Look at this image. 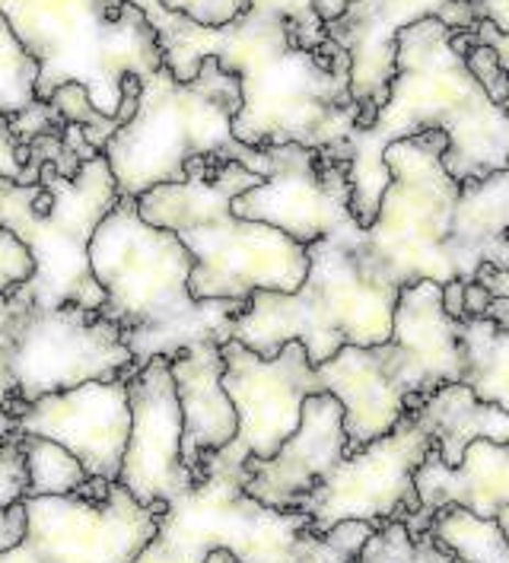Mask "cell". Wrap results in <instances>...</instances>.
Wrapping results in <instances>:
<instances>
[{
	"mask_svg": "<svg viewBox=\"0 0 509 563\" xmlns=\"http://www.w3.org/2000/svg\"><path fill=\"white\" fill-rule=\"evenodd\" d=\"M131 3L147 13L163 64L181 84L198 80L208 58L240 77L242 112L233 131L242 144L331 150L357 131L359 102L351 89V55L334 38L319 52H306L297 45L287 16L252 0L226 26L195 23L169 10L166 0Z\"/></svg>",
	"mask_w": 509,
	"mask_h": 563,
	"instance_id": "cell-1",
	"label": "cell"
},
{
	"mask_svg": "<svg viewBox=\"0 0 509 563\" xmlns=\"http://www.w3.org/2000/svg\"><path fill=\"white\" fill-rule=\"evenodd\" d=\"M452 35L443 20H420L398 32V77L376 124L322 150L329 159L351 163L354 217L363 227L376 223L391 185L386 150L423 131L450 134L443 163L462 185L509 169V109L475 80L465 55L452 48Z\"/></svg>",
	"mask_w": 509,
	"mask_h": 563,
	"instance_id": "cell-2",
	"label": "cell"
},
{
	"mask_svg": "<svg viewBox=\"0 0 509 563\" xmlns=\"http://www.w3.org/2000/svg\"><path fill=\"white\" fill-rule=\"evenodd\" d=\"M90 252L109 294L102 316L121 325L137 373L156 356L233 341V322L248 302L195 297V255L173 230L147 223L137 198H121L96 230Z\"/></svg>",
	"mask_w": 509,
	"mask_h": 563,
	"instance_id": "cell-3",
	"label": "cell"
},
{
	"mask_svg": "<svg viewBox=\"0 0 509 563\" xmlns=\"http://www.w3.org/2000/svg\"><path fill=\"white\" fill-rule=\"evenodd\" d=\"M265 176L236 159L198 156L185 181L159 185L137 198L141 217L173 230L195 255L191 294L198 299H248L258 290L297 294L309 277V245L277 227L242 220L236 198Z\"/></svg>",
	"mask_w": 509,
	"mask_h": 563,
	"instance_id": "cell-4",
	"label": "cell"
},
{
	"mask_svg": "<svg viewBox=\"0 0 509 563\" xmlns=\"http://www.w3.org/2000/svg\"><path fill=\"white\" fill-rule=\"evenodd\" d=\"M366 227L319 239L309 245V277L297 294L258 290L233 322V341L274 360L300 341L316 366L344 347H379L395 334L401 290L366 274L359 242Z\"/></svg>",
	"mask_w": 509,
	"mask_h": 563,
	"instance_id": "cell-5",
	"label": "cell"
},
{
	"mask_svg": "<svg viewBox=\"0 0 509 563\" xmlns=\"http://www.w3.org/2000/svg\"><path fill=\"white\" fill-rule=\"evenodd\" d=\"M468 360L458 341V319L443 306V284L405 287L395 309V334L379 347H344L319 376L344 405L351 449L389 437L408 417V398H430L450 383H465Z\"/></svg>",
	"mask_w": 509,
	"mask_h": 563,
	"instance_id": "cell-6",
	"label": "cell"
},
{
	"mask_svg": "<svg viewBox=\"0 0 509 563\" xmlns=\"http://www.w3.org/2000/svg\"><path fill=\"white\" fill-rule=\"evenodd\" d=\"M242 112V80L208 58L198 80L181 84L169 67L144 77L134 119L121 124L106 156L124 198H141L159 185L185 181L198 156H223L270 176L268 150L242 144L233 121Z\"/></svg>",
	"mask_w": 509,
	"mask_h": 563,
	"instance_id": "cell-7",
	"label": "cell"
},
{
	"mask_svg": "<svg viewBox=\"0 0 509 563\" xmlns=\"http://www.w3.org/2000/svg\"><path fill=\"white\" fill-rule=\"evenodd\" d=\"M0 13L42 60L45 102L67 84H84L92 106L119 119L124 80L166 67L147 13L131 0H0Z\"/></svg>",
	"mask_w": 509,
	"mask_h": 563,
	"instance_id": "cell-8",
	"label": "cell"
},
{
	"mask_svg": "<svg viewBox=\"0 0 509 563\" xmlns=\"http://www.w3.org/2000/svg\"><path fill=\"white\" fill-rule=\"evenodd\" d=\"M121 198L106 153L84 163L77 178H64L52 163L42 166L35 185L0 178V223L30 245L38 262L30 284L7 294L45 309H102L109 294L92 271L90 249L96 230Z\"/></svg>",
	"mask_w": 509,
	"mask_h": 563,
	"instance_id": "cell-9",
	"label": "cell"
},
{
	"mask_svg": "<svg viewBox=\"0 0 509 563\" xmlns=\"http://www.w3.org/2000/svg\"><path fill=\"white\" fill-rule=\"evenodd\" d=\"M450 153L446 131H423L386 150L391 169L389 191L366 236L359 242V262L369 277L398 290L420 280H455L450 239L462 181L443 163Z\"/></svg>",
	"mask_w": 509,
	"mask_h": 563,
	"instance_id": "cell-10",
	"label": "cell"
},
{
	"mask_svg": "<svg viewBox=\"0 0 509 563\" xmlns=\"http://www.w3.org/2000/svg\"><path fill=\"white\" fill-rule=\"evenodd\" d=\"M0 369L3 405L137 376L124 331L102 309H45L13 294L0 297Z\"/></svg>",
	"mask_w": 509,
	"mask_h": 563,
	"instance_id": "cell-11",
	"label": "cell"
},
{
	"mask_svg": "<svg viewBox=\"0 0 509 563\" xmlns=\"http://www.w3.org/2000/svg\"><path fill=\"white\" fill-rule=\"evenodd\" d=\"M223 356H226L223 386L240 411V433L226 449L210 452L204 459V472L208 477H233L245 484L248 481L245 462L274 459L284 443L300 430L306 398L325 391V383L300 341H290L274 360L248 351L240 341H226Z\"/></svg>",
	"mask_w": 509,
	"mask_h": 563,
	"instance_id": "cell-12",
	"label": "cell"
},
{
	"mask_svg": "<svg viewBox=\"0 0 509 563\" xmlns=\"http://www.w3.org/2000/svg\"><path fill=\"white\" fill-rule=\"evenodd\" d=\"M30 534L0 563H134L151 544L169 504H141L121 481L106 500L84 494L26 497Z\"/></svg>",
	"mask_w": 509,
	"mask_h": 563,
	"instance_id": "cell-13",
	"label": "cell"
},
{
	"mask_svg": "<svg viewBox=\"0 0 509 563\" xmlns=\"http://www.w3.org/2000/svg\"><path fill=\"white\" fill-rule=\"evenodd\" d=\"M436 440L418 417L408 415L389 437L351 452L306 500L302 512L309 529L329 534L344 519L383 526L405 512L423 509L418 494V468L427 462Z\"/></svg>",
	"mask_w": 509,
	"mask_h": 563,
	"instance_id": "cell-14",
	"label": "cell"
},
{
	"mask_svg": "<svg viewBox=\"0 0 509 563\" xmlns=\"http://www.w3.org/2000/svg\"><path fill=\"white\" fill-rule=\"evenodd\" d=\"M268 156L270 176L233 205L242 220L277 227L302 245L359 227L351 163L329 159L322 150L302 144L268 147Z\"/></svg>",
	"mask_w": 509,
	"mask_h": 563,
	"instance_id": "cell-15",
	"label": "cell"
},
{
	"mask_svg": "<svg viewBox=\"0 0 509 563\" xmlns=\"http://www.w3.org/2000/svg\"><path fill=\"white\" fill-rule=\"evenodd\" d=\"M131 391V443L121 465V484L141 504H176L201 477L185 465V415L173 376V360L156 356L134 379Z\"/></svg>",
	"mask_w": 509,
	"mask_h": 563,
	"instance_id": "cell-16",
	"label": "cell"
},
{
	"mask_svg": "<svg viewBox=\"0 0 509 563\" xmlns=\"http://www.w3.org/2000/svg\"><path fill=\"white\" fill-rule=\"evenodd\" d=\"M3 427L67 445L92 477L119 481L131 443V391L124 379L87 383L32 401L20 417L3 415Z\"/></svg>",
	"mask_w": 509,
	"mask_h": 563,
	"instance_id": "cell-17",
	"label": "cell"
},
{
	"mask_svg": "<svg viewBox=\"0 0 509 563\" xmlns=\"http://www.w3.org/2000/svg\"><path fill=\"white\" fill-rule=\"evenodd\" d=\"M420 20H443L455 32L478 30V13L462 0H354L329 35L351 55V89L357 102L386 106L398 77V32Z\"/></svg>",
	"mask_w": 509,
	"mask_h": 563,
	"instance_id": "cell-18",
	"label": "cell"
},
{
	"mask_svg": "<svg viewBox=\"0 0 509 563\" xmlns=\"http://www.w3.org/2000/svg\"><path fill=\"white\" fill-rule=\"evenodd\" d=\"M351 437L344 423V405L331 395H309L302 405L300 430L284 449L262 462H245V494L274 509H300L302 500L351 455Z\"/></svg>",
	"mask_w": 509,
	"mask_h": 563,
	"instance_id": "cell-19",
	"label": "cell"
},
{
	"mask_svg": "<svg viewBox=\"0 0 509 563\" xmlns=\"http://www.w3.org/2000/svg\"><path fill=\"white\" fill-rule=\"evenodd\" d=\"M169 360L185 415V465L201 481H208L204 459L210 452L226 449L240 433V411L223 386V344H195Z\"/></svg>",
	"mask_w": 509,
	"mask_h": 563,
	"instance_id": "cell-20",
	"label": "cell"
},
{
	"mask_svg": "<svg viewBox=\"0 0 509 563\" xmlns=\"http://www.w3.org/2000/svg\"><path fill=\"white\" fill-rule=\"evenodd\" d=\"M420 504L433 512L462 506L480 519H497L509 541V445L475 440L458 468L440 459V445L430 449L418 468Z\"/></svg>",
	"mask_w": 509,
	"mask_h": 563,
	"instance_id": "cell-21",
	"label": "cell"
},
{
	"mask_svg": "<svg viewBox=\"0 0 509 563\" xmlns=\"http://www.w3.org/2000/svg\"><path fill=\"white\" fill-rule=\"evenodd\" d=\"M450 258L462 280H475L484 265L509 271V169L462 185Z\"/></svg>",
	"mask_w": 509,
	"mask_h": 563,
	"instance_id": "cell-22",
	"label": "cell"
},
{
	"mask_svg": "<svg viewBox=\"0 0 509 563\" xmlns=\"http://www.w3.org/2000/svg\"><path fill=\"white\" fill-rule=\"evenodd\" d=\"M414 417L436 440L440 459L452 468L465 462V452L475 440L509 445V411L500 405L480 401L468 383H450L433 391Z\"/></svg>",
	"mask_w": 509,
	"mask_h": 563,
	"instance_id": "cell-23",
	"label": "cell"
},
{
	"mask_svg": "<svg viewBox=\"0 0 509 563\" xmlns=\"http://www.w3.org/2000/svg\"><path fill=\"white\" fill-rule=\"evenodd\" d=\"M458 341L465 347L468 373L465 383L475 388L480 401L500 405L509 411V331L494 319L458 322Z\"/></svg>",
	"mask_w": 509,
	"mask_h": 563,
	"instance_id": "cell-24",
	"label": "cell"
},
{
	"mask_svg": "<svg viewBox=\"0 0 509 563\" xmlns=\"http://www.w3.org/2000/svg\"><path fill=\"white\" fill-rule=\"evenodd\" d=\"M433 534L468 563H509V541L497 519H480L462 506H446L433 519Z\"/></svg>",
	"mask_w": 509,
	"mask_h": 563,
	"instance_id": "cell-25",
	"label": "cell"
},
{
	"mask_svg": "<svg viewBox=\"0 0 509 563\" xmlns=\"http://www.w3.org/2000/svg\"><path fill=\"white\" fill-rule=\"evenodd\" d=\"M20 445L30 462V497H67L90 484L87 465L67 445L35 433H20Z\"/></svg>",
	"mask_w": 509,
	"mask_h": 563,
	"instance_id": "cell-26",
	"label": "cell"
},
{
	"mask_svg": "<svg viewBox=\"0 0 509 563\" xmlns=\"http://www.w3.org/2000/svg\"><path fill=\"white\" fill-rule=\"evenodd\" d=\"M42 60L20 42L7 20H0V115H20L38 102Z\"/></svg>",
	"mask_w": 509,
	"mask_h": 563,
	"instance_id": "cell-27",
	"label": "cell"
},
{
	"mask_svg": "<svg viewBox=\"0 0 509 563\" xmlns=\"http://www.w3.org/2000/svg\"><path fill=\"white\" fill-rule=\"evenodd\" d=\"M359 563H455V554L436 541V534H414L405 519L383 522L357 558Z\"/></svg>",
	"mask_w": 509,
	"mask_h": 563,
	"instance_id": "cell-28",
	"label": "cell"
},
{
	"mask_svg": "<svg viewBox=\"0 0 509 563\" xmlns=\"http://www.w3.org/2000/svg\"><path fill=\"white\" fill-rule=\"evenodd\" d=\"M52 102L58 106L60 115L70 121V124H84L87 141H90L96 150H102V153L109 147V141L115 137V131L124 124L121 119L102 115V112L92 106L90 89L84 87V84H67V87H60L58 92L52 96Z\"/></svg>",
	"mask_w": 509,
	"mask_h": 563,
	"instance_id": "cell-29",
	"label": "cell"
},
{
	"mask_svg": "<svg viewBox=\"0 0 509 563\" xmlns=\"http://www.w3.org/2000/svg\"><path fill=\"white\" fill-rule=\"evenodd\" d=\"M30 462L20 445V433L3 427V449H0V506L23 504L30 497Z\"/></svg>",
	"mask_w": 509,
	"mask_h": 563,
	"instance_id": "cell-30",
	"label": "cell"
},
{
	"mask_svg": "<svg viewBox=\"0 0 509 563\" xmlns=\"http://www.w3.org/2000/svg\"><path fill=\"white\" fill-rule=\"evenodd\" d=\"M38 271L35 252L13 230H0V294L30 284Z\"/></svg>",
	"mask_w": 509,
	"mask_h": 563,
	"instance_id": "cell-31",
	"label": "cell"
},
{
	"mask_svg": "<svg viewBox=\"0 0 509 563\" xmlns=\"http://www.w3.org/2000/svg\"><path fill=\"white\" fill-rule=\"evenodd\" d=\"M465 60H468V70L475 74V80L487 89V96H490L497 106L509 109V70L504 67L500 55H497L490 45H475V48L465 55Z\"/></svg>",
	"mask_w": 509,
	"mask_h": 563,
	"instance_id": "cell-32",
	"label": "cell"
},
{
	"mask_svg": "<svg viewBox=\"0 0 509 563\" xmlns=\"http://www.w3.org/2000/svg\"><path fill=\"white\" fill-rule=\"evenodd\" d=\"M7 124H10V131L16 134V141L20 144H32L35 137H45V134H55V131H64L70 121L60 115V109L55 102H45V99H38V102H32L26 112H20V115H3Z\"/></svg>",
	"mask_w": 509,
	"mask_h": 563,
	"instance_id": "cell-33",
	"label": "cell"
},
{
	"mask_svg": "<svg viewBox=\"0 0 509 563\" xmlns=\"http://www.w3.org/2000/svg\"><path fill=\"white\" fill-rule=\"evenodd\" d=\"M166 7L204 26H226L248 10V0H166Z\"/></svg>",
	"mask_w": 509,
	"mask_h": 563,
	"instance_id": "cell-34",
	"label": "cell"
},
{
	"mask_svg": "<svg viewBox=\"0 0 509 563\" xmlns=\"http://www.w3.org/2000/svg\"><path fill=\"white\" fill-rule=\"evenodd\" d=\"M376 529H379V526L363 522V519H344V522H338L325 538H329L331 548L341 551L347 561H357L359 554H363V548L369 544V538L376 534Z\"/></svg>",
	"mask_w": 509,
	"mask_h": 563,
	"instance_id": "cell-35",
	"label": "cell"
},
{
	"mask_svg": "<svg viewBox=\"0 0 509 563\" xmlns=\"http://www.w3.org/2000/svg\"><path fill=\"white\" fill-rule=\"evenodd\" d=\"M30 534V509H26V500L23 504L7 506L0 512V554L20 548Z\"/></svg>",
	"mask_w": 509,
	"mask_h": 563,
	"instance_id": "cell-36",
	"label": "cell"
},
{
	"mask_svg": "<svg viewBox=\"0 0 509 563\" xmlns=\"http://www.w3.org/2000/svg\"><path fill=\"white\" fill-rule=\"evenodd\" d=\"M0 178L23 181V159H20V141L10 131L7 119L0 121Z\"/></svg>",
	"mask_w": 509,
	"mask_h": 563,
	"instance_id": "cell-37",
	"label": "cell"
},
{
	"mask_svg": "<svg viewBox=\"0 0 509 563\" xmlns=\"http://www.w3.org/2000/svg\"><path fill=\"white\" fill-rule=\"evenodd\" d=\"M472 35H475V42H478V45H490V48L500 55L504 67L509 70V32H500L497 26H494V23L480 20L478 30H472Z\"/></svg>",
	"mask_w": 509,
	"mask_h": 563,
	"instance_id": "cell-38",
	"label": "cell"
},
{
	"mask_svg": "<svg viewBox=\"0 0 509 563\" xmlns=\"http://www.w3.org/2000/svg\"><path fill=\"white\" fill-rule=\"evenodd\" d=\"M494 294L480 284V280H468L465 287V309H468V319H484L487 309L494 306Z\"/></svg>",
	"mask_w": 509,
	"mask_h": 563,
	"instance_id": "cell-39",
	"label": "cell"
},
{
	"mask_svg": "<svg viewBox=\"0 0 509 563\" xmlns=\"http://www.w3.org/2000/svg\"><path fill=\"white\" fill-rule=\"evenodd\" d=\"M478 20L494 23L500 32H509V0H472Z\"/></svg>",
	"mask_w": 509,
	"mask_h": 563,
	"instance_id": "cell-40",
	"label": "cell"
},
{
	"mask_svg": "<svg viewBox=\"0 0 509 563\" xmlns=\"http://www.w3.org/2000/svg\"><path fill=\"white\" fill-rule=\"evenodd\" d=\"M465 287H468V280H462V277L443 284V306H446V312H450L452 319H458V322L468 319V309H465Z\"/></svg>",
	"mask_w": 509,
	"mask_h": 563,
	"instance_id": "cell-41",
	"label": "cell"
},
{
	"mask_svg": "<svg viewBox=\"0 0 509 563\" xmlns=\"http://www.w3.org/2000/svg\"><path fill=\"white\" fill-rule=\"evenodd\" d=\"M487 319H494L497 325L507 328V331H509V297L494 299V306L487 309Z\"/></svg>",
	"mask_w": 509,
	"mask_h": 563,
	"instance_id": "cell-42",
	"label": "cell"
},
{
	"mask_svg": "<svg viewBox=\"0 0 509 563\" xmlns=\"http://www.w3.org/2000/svg\"><path fill=\"white\" fill-rule=\"evenodd\" d=\"M204 563H240V558H236L230 548H213Z\"/></svg>",
	"mask_w": 509,
	"mask_h": 563,
	"instance_id": "cell-43",
	"label": "cell"
},
{
	"mask_svg": "<svg viewBox=\"0 0 509 563\" xmlns=\"http://www.w3.org/2000/svg\"><path fill=\"white\" fill-rule=\"evenodd\" d=\"M455 563H468V561H462V558H455Z\"/></svg>",
	"mask_w": 509,
	"mask_h": 563,
	"instance_id": "cell-44",
	"label": "cell"
},
{
	"mask_svg": "<svg viewBox=\"0 0 509 563\" xmlns=\"http://www.w3.org/2000/svg\"><path fill=\"white\" fill-rule=\"evenodd\" d=\"M462 3H472V0H462Z\"/></svg>",
	"mask_w": 509,
	"mask_h": 563,
	"instance_id": "cell-45",
	"label": "cell"
},
{
	"mask_svg": "<svg viewBox=\"0 0 509 563\" xmlns=\"http://www.w3.org/2000/svg\"><path fill=\"white\" fill-rule=\"evenodd\" d=\"M351 563H359V561H351Z\"/></svg>",
	"mask_w": 509,
	"mask_h": 563,
	"instance_id": "cell-46",
	"label": "cell"
}]
</instances>
